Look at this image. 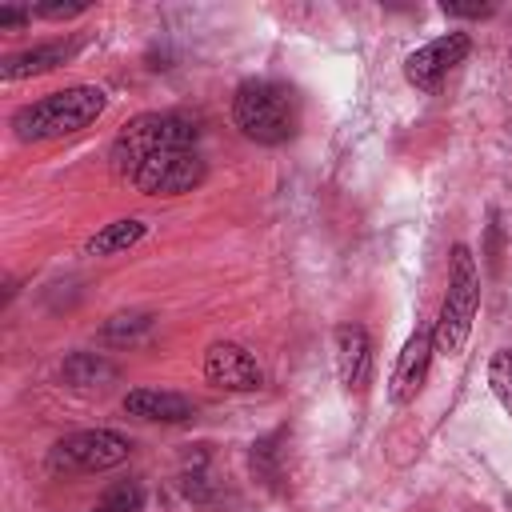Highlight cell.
I'll return each mask as SVG.
<instances>
[{"mask_svg":"<svg viewBox=\"0 0 512 512\" xmlns=\"http://www.w3.org/2000/svg\"><path fill=\"white\" fill-rule=\"evenodd\" d=\"M440 12H444V16H460V20H484V16H492L496 8H492V4H456V0H444Z\"/></svg>","mask_w":512,"mask_h":512,"instance_id":"obj_18","label":"cell"},{"mask_svg":"<svg viewBox=\"0 0 512 512\" xmlns=\"http://www.w3.org/2000/svg\"><path fill=\"white\" fill-rule=\"evenodd\" d=\"M124 412L136 420H160V424H184L192 420L196 404L180 392H164V388H132L124 396Z\"/></svg>","mask_w":512,"mask_h":512,"instance_id":"obj_11","label":"cell"},{"mask_svg":"<svg viewBox=\"0 0 512 512\" xmlns=\"http://www.w3.org/2000/svg\"><path fill=\"white\" fill-rule=\"evenodd\" d=\"M104 104H108L104 88H96V84H72V88L48 92L44 100L24 104V108L12 116V132H16V140H24V144L60 140V136H72V132L88 128V124L104 112Z\"/></svg>","mask_w":512,"mask_h":512,"instance_id":"obj_1","label":"cell"},{"mask_svg":"<svg viewBox=\"0 0 512 512\" xmlns=\"http://www.w3.org/2000/svg\"><path fill=\"white\" fill-rule=\"evenodd\" d=\"M468 48H472L468 32L436 36V40H428L424 48L408 52V60H404V80H408L412 88H420V92H432V88L468 56Z\"/></svg>","mask_w":512,"mask_h":512,"instance_id":"obj_7","label":"cell"},{"mask_svg":"<svg viewBox=\"0 0 512 512\" xmlns=\"http://www.w3.org/2000/svg\"><path fill=\"white\" fill-rule=\"evenodd\" d=\"M432 352H436L432 328L420 324V328L408 336V344H404V352H400V360H396V368H392V400H396V404L416 400V392H420L424 380H428V360H432Z\"/></svg>","mask_w":512,"mask_h":512,"instance_id":"obj_9","label":"cell"},{"mask_svg":"<svg viewBox=\"0 0 512 512\" xmlns=\"http://www.w3.org/2000/svg\"><path fill=\"white\" fill-rule=\"evenodd\" d=\"M152 328V320L144 316V312H128V316H112V324L104 328V336H112V340H132L136 332H148Z\"/></svg>","mask_w":512,"mask_h":512,"instance_id":"obj_16","label":"cell"},{"mask_svg":"<svg viewBox=\"0 0 512 512\" xmlns=\"http://www.w3.org/2000/svg\"><path fill=\"white\" fill-rule=\"evenodd\" d=\"M144 232H148V224L136 220V216L112 220V224H104L100 232H92V236L84 240V252H88V256H116V252H128L132 244H140Z\"/></svg>","mask_w":512,"mask_h":512,"instance_id":"obj_13","label":"cell"},{"mask_svg":"<svg viewBox=\"0 0 512 512\" xmlns=\"http://www.w3.org/2000/svg\"><path fill=\"white\" fill-rule=\"evenodd\" d=\"M488 388L500 400V408L512 416V348L492 352V360H488Z\"/></svg>","mask_w":512,"mask_h":512,"instance_id":"obj_14","label":"cell"},{"mask_svg":"<svg viewBox=\"0 0 512 512\" xmlns=\"http://www.w3.org/2000/svg\"><path fill=\"white\" fill-rule=\"evenodd\" d=\"M128 452H132L128 436H120L112 428H84V432H72L52 444L48 468L52 472H108V468L124 464Z\"/></svg>","mask_w":512,"mask_h":512,"instance_id":"obj_5","label":"cell"},{"mask_svg":"<svg viewBox=\"0 0 512 512\" xmlns=\"http://www.w3.org/2000/svg\"><path fill=\"white\" fill-rule=\"evenodd\" d=\"M80 12H88V0H48V4L32 8V16H44V20H68Z\"/></svg>","mask_w":512,"mask_h":512,"instance_id":"obj_17","label":"cell"},{"mask_svg":"<svg viewBox=\"0 0 512 512\" xmlns=\"http://www.w3.org/2000/svg\"><path fill=\"white\" fill-rule=\"evenodd\" d=\"M116 368L108 364V360H100V356H92V352H76V356H68V364H64V376L76 384V388H84V384H96L100 376H112Z\"/></svg>","mask_w":512,"mask_h":512,"instance_id":"obj_15","label":"cell"},{"mask_svg":"<svg viewBox=\"0 0 512 512\" xmlns=\"http://www.w3.org/2000/svg\"><path fill=\"white\" fill-rule=\"evenodd\" d=\"M332 348H336V376L348 392H360L368 384V368H372V344L368 332L360 324H340L332 332Z\"/></svg>","mask_w":512,"mask_h":512,"instance_id":"obj_10","label":"cell"},{"mask_svg":"<svg viewBox=\"0 0 512 512\" xmlns=\"http://www.w3.org/2000/svg\"><path fill=\"white\" fill-rule=\"evenodd\" d=\"M76 48L68 40H48V44H36V48H24L16 56H8L0 64V80H28V76H40V72H52L56 64H64Z\"/></svg>","mask_w":512,"mask_h":512,"instance_id":"obj_12","label":"cell"},{"mask_svg":"<svg viewBox=\"0 0 512 512\" xmlns=\"http://www.w3.org/2000/svg\"><path fill=\"white\" fill-rule=\"evenodd\" d=\"M232 120L256 144H284L296 132V96L276 80H244L232 96Z\"/></svg>","mask_w":512,"mask_h":512,"instance_id":"obj_4","label":"cell"},{"mask_svg":"<svg viewBox=\"0 0 512 512\" xmlns=\"http://www.w3.org/2000/svg\"><path fill=\"white\" fill-rule=\"evenodd\" d=\"M92 512H108V508H100V504H96V508H92Z\"/></svg>","mask_w":512,"mask_h":512,"instance_id":"obj_20","label":"cell"},{"mask_svg":"<svg viewBox=\"0 0 512 512\" xmlns=\"http://www.w3.org/2000/svg\"><path fill=\"white\" fill-rule=\"evenodd\" d=\"M196 144V124L176 112H144L128 120L112 140V168L128 180L144 160Z\"/></svg>","mask_w":512,"mask_h":512,"instance_id":"obj_2","label":"cell"},{"mask_svg":"<svg viewBox=\"0 0 512 512\" xmlns=\"http://www.w3.org/2000/svg\"><path fill=\"white\" fill-rule=\"evenodd\" d=\"M480 308V268L468 244L452 248V268H448V292L440 304V320L432 324V344L444 356H460L472 332V316Z\"/></svg>","mask_w":512,"mask_h":512,"instance_id":"obj_3","label":"cell"},{"mask_svg":"<svg viewBox=\"0 0 512 512\" xmlns=\"http://www.w3.org/2000/svg\"><path fill=\"white\" fill-rule=\"evenodd\" d=\"M128 180L144 196H180V192H192L204 180V160L196 156V148L160 152V156L144 160Z\"/></svg>","mask_w":512,"mask_h":512,"instance_id":"obj_6","label":"cell"},{"mask_svg":"<svg viewBox=\"0 0 512 512\" xmlns=\"http://www.w3.org/2000/svg\"><path fill=\"white\" fill-rule=\"evenodd\" d=\"M204 376H208L212 388H224V392H252L260 384L256 360L232 340H216L204 352Z\"/></svg>","mask_w":512,"mask_h":512,"instance_id":"obj_8","label":"cell"},{"mask_svg":"<svg viewBox=\"0 0 512 512\" xmlns=\"http://www.w3.org/2000/svg\"><path fill=\"white\" fill-rule=\"evenodd\" d=\"M28 20H32V8H12V4L0 8V28H24Z\"/></svg>","mask_w":512,"mask_h":512,"instance_id":"obj_19","label":"cell"}]
</instances>
